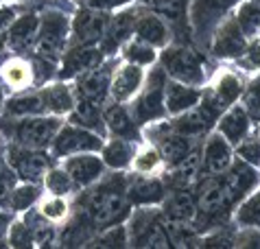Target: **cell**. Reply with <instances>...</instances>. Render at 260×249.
Segmentation results:
<instances>
[{"label":"cell","instance_id":"6da1fadb","mask_svg":"<svg viewBox=\"0 0 260 249\" xmlns=\"http://www.w3.org/2000/svg\"><path fill=\"white\" fill-rule=\"evenodd\" d=\"M125 188H127L125 175H112V177L103 175L81 197V210L77 212H81L96 232L118 225L132 214V203L127 199Z\"/></svg>","mask_w":260,"mask_h":249},{"label":"cell","instance_id":"7a4b0ae2","mask_svg":"<svg viewBox=\"0 0 260 249\" xmlns=\"http://www.w3.org/2000/svg\"><path fill=\"white\" fill-rule=\"evenodd\" d=\"M63 124L59 116L38 114L24 116V118H0V134L9 142H16L28 149H50L57 131Z\"/></svg>","mask_w":260,"mask_h":249},{"label":"cell","instance_id":"3957f363","mask_svg":"<svg viewBox=\"0 0 260 249\" xmlns=\"http://www.w3.org/2000/svg\"><path fill=\"white\" fill-rule=\"evenodd\" d=\"M160 68L173 81L204 87L208 81V61L197 48L186 44H166L160 53Z\"/></svg>","mask_w":260,"mask_h":249},{"label":"cell","instance_id":"277c9868","mask_svg":"<svg viewBox=\"0 0 260 249\" xmlns=\"http://www.w3.org/2000/svg\"><path fill=\"white\" fill-rule=\"evenodd\" d=\"M68 44H70V13L46 7L40 13L38 40H35L33 53L59 61L61 55L66 53Z\"/></svg>","mask_w":260,"mask_h":249},{"label":"cell","instance_id":"5b68a950","mask_svg":"<svg viewBox=\"0 0 260 249\" xmlns=\"http://www.w3.org/2000/svg\"><path fill=\"white\" fill-rule=\"evenodd\" d=\"M166 72L162 68H155L149 72V77H144V83L140 92L132 99V109L136 122L144 127V124L164 120L166 116V105H164V83H166Z\"/></svg>","mask_w":260,"mask_h":249},{"label":"cell","instance_id":"8992f818","mask_svg":"<svg viewBox=\"0 0 260 249\" xmlns=\"http://www.w3.org/2000/svg\"><path fill=\"white\" fill-rule=\"evenodd\" d=\"M241 3V0H190L188 20L194 35V42L199 46L210 44L214 28L230 16V11Z\"/></svg>","mask_w":260,"mask_h":249},{"label":"cell","instance_id":"52a82bcc","mask_svg":"<svg viewBox=\"0 0 260 249\" xmlns=\"http://www.w3.org/2000/svg\"><path fill=\"white\" fill-rule=\"evenodd\" d=\"M127 238L132 247H173L164 228V214L153 212L151 206H138L129 214Z\"/></svg>","mask_w":260,"mask_h":249},{"label":"cell","instance_id":"ba28073f","mask_svg":"<svg viewBox=\"0 0 260 249\" xmlns=\"http://www.w3.org/2000/svg\"><path fill=\"white\" fill-rule=\"evenodd\" d=\"M3 155L20 181H33V184H40L44 179L46 171L53 166L55 160L50 153H46V149H28L16 142L7 144Z\"/></svg>","mask_w":260,"mask_h":249},{"label":"cell","instance_id":"9c48e42d","mask_svg":"<svg viewBox=\"0 0 260 249\" xmlns=\"http://www.w3.org/2000/svg\"><path fill=\"white\" fill-rule=\"evenodd\" d=\"M103 140L105 138L96 131L68 122L61 124L59 131H57L55 140L50 144V155L55 160H63L68 155H77V153H99L101 146H103Z\"/></svg>","mask_w":260,"mask_h":249},{"label":"cell","instance_id":"30bf717a","mask_svg":"<svg viewBox=\"0 0 260 249\" xmlns=\"http://www.w3.org/2000/svg\"><path fill=\"white\" fill-rule=\"evenodd\" d=\"M118 61L114 57H105L96 68L83 72L81 77L75 79V97L79 101H90L101 107H105L107 99H110V85H112V75L116 70Z\"/></svg>","mask_w":260,"mask_h":249},{"label":"cell","instance_id":"8fae6325","mask_svg":"<svg viewBox=\"0 0 260 249\" xmlns=\"http://www.w3.org/2000/svg\"><path fill=\"white\" fill-rule=\"evenodd\" d=\"M110 11L75 9V18H70V44L68 46H99L110 24Z\"/></svg>","mask_w":260,"mask_h":249},{"label":"cell","instance_id":"7c38bea8","mask_svg":"<svg viewBox=\"0 0 260 249\" xmlns=\"http://www.w3.org/2000/svg\"><path fill=\"white\" fill-rule=\"evenodd\" d=\"M249 42L251 40H247V35L238 28L236 20L232 16H228L214 28L208 48H210V53L216 57V59L232 61V59H243L245 53H247Z\"/></svg>","mask_w":260,"mask_h":249},{"label":"cell","instance_id":"4fadbf2b","mask_svg":"<svg viewBox=\"0 0 260 249\" xmlns=\"http://www.w3.org/2000/svg\"><path fill=\"white\" fill-rule=\"evenodd\" d=\"M219 179H221V186L225 190L230 203L236 206V203L241 199H245L251 190L260 186V171L256 166L234 158L232 164L219 175Z\"/></svg>","mask_w":260,"mask_h":249},{"label":"cell","instance_id":"5bb4252c","mask_svg":"<svg viewBox=\"0 0 260 249\" xmlns=\"http://www.w3.org/2000/svg\"><path fill=\"white\" fill-rule=\"evenodd\" d=\"M105 57L107 55L101 50V46H68L57 66V79L72 81V79L81 77L83 72L96 68Z\"/></svg>","mask_w":260,"mask_h":249},{"label":"cell","instance_id":"9a60e30c","mask_svg":"<svg viewBox=\"0 0 260 249\" xmlns=\"http://www.w3.org/2000/svg\"><path fill=\"white\" fill-rule=\"evenodd\" d=\"M38 26H40V13L24 9L7 28V42L5 48L13 55H28L33 53L35 40H38Z\"/></svg>","mask_w":260,"mask_h":249},{"label":"cell","instance_id":"2e32d148","mask_svg":"<svg viewBox=\"0 0 260 249\" xmlns=\"http://www.w3.org/2000/svg\"><path fill=\"white\" fill-rule=\"evenodd\" d=\"M63 171L70 175L75 188H90L105 175V164L99 153H77L63 158Z\"/></svg>","mask_w":260,"mask_h":249},{"label":"cell","instance_id":"e0dca14e","mask_svg":"<svg viewBox=\"0 0 260 249\" xmlns=\"http://www.w3.org/2000/svg\"><path fill=\"white\" fill-rule=\"evenodd\" d=\"M201 155V175H221L234 160V146L223 138L219 131L206 136L199 149Z\"/></svg>","mask_w":260,"mask_h":249},{"label":"cell","instance_id":"ac0fdd59","mask_svg":"<svg viewBox=\"0 0 260 249\" xmlns=\"http://www.w3.org/2000/svg\"><path fill=\"white\" fill-rule=\"evenodd\" d=\"M138 11H140V7H127V9H120L110 18L107 31L99 44L101 50L107 57L120 50V46L129 38H134V24H136V18H138Z\"/></svg>","mask_w":260,"mask_h":249},{"label":"cell","instance_id":"d6986e66","mask_svg":"<svg viewBox=\"0 0 260 249\" xmlns=\"http://www.w3.org/2000/svg\"><path fill=\"white\" fill-rule=\"evenodd\" d=\"M144 70L138 64H118L112 75V85H110V99L114 103H129L136 94L140 92L144 83Z\"/></svg>","mask_w":260,"mask_h":249},{"label":"cell","instance_id":"ffe728a7","mask_svg":"<svg viewBox=\"0 0 260 249\" xmlns=\"http://www.w3.org/2000/svg\"><path fill=\"white\" fill-rule=\"evenodd\" d=\"M125 193L132 206H160L166 197V186L157 177L136 173L134 177L127 179Z\"/></svg>","mask_w":260,"mask_h":249},{"label":"cell","instance_id":"44dd1931","mask_svg":"<svg viewBox=\"0 0 260 249\" xmlns=\"http://www.w3.org/2000/svg\"><path fill=\"white\" fill-rule=\"evenodd\" d=\"M162 206V214L169 221L177 223H192L194 214H197V197L190 193L188 186H173L171 190H166Z\"/></svg>","mask_w":260,"mask_h":249},{"label":"cell","instance_id":"7402d4cb","mask_svg":"<svg viewBox=\"0 0 260 249\" xmlns=\"http://www.w3.org/2000/svg\"><path fill=\"white\" fill-rule=\"evenodd\" d=\"M0 79L9 92H24L35 85L33 66L26 55H9L0 59Z\"/></svg>","mask_w":260,"mask_h":249},{"label":"cell","instance_id":"603a6c76","mask_svg":"<svg viewBox=\"0 0 260 249\" xmlns=\"http://www.w3.org/2000/svg\"><path fill=\"white\" fill-rule=\"evenodd\" d=\"M134 38L147 42L155 48H164L171 42V26L166 24L164 18H160L157 13L142 5L134 24Z\"/></svg>","mask_w":260,"mask_h":249},{"label":"cell","instance_id":"cb8c5ba5","mask_svg":"<svg viewBox=\"0 0 260 249\" xmlns=\"http://www.w3.org/2000/svg\"><path fill=\"white\" fill-rule=\"evenodd\" d=\"M105 131L112 138H125V140L138 142L140 140V124L136 122L132 109L125 103H112L103 107Z\"/></svg>","mask_w":260,"mask_h":249},{"label":"cell","instance_id":"d4e9b609","mask_svg":"<svg viewBox=\"0 0 260 249\" xmlns=\"http://www.w3.org/2000/svg\"><path fill=\"white\" fill-rule=\"evenodd\" d=\"M243 87H245V81L241 79V75H236L232 70H223L216 75L214 83L208 87V90H204V94L221 112H225L230 105H234L236 101L241 99Z\"/></svg>","mask_w":260,"mask_h":249},{"label":"cell","instance_id":"484cf974","mask_svg":"<svg viewBox=\"0 0 260 249\" xmlns=\"http://www.w3.org/2000/svg\"><path fill=\"white\" fill-rule=\"evenodd\" d=\"M40 97L44 101V107H46V114H53V116H68L72 109H75L77 103V97H75V87H72L68 81H61L57 79L53 83H44L40 87Z\"/></svg>","mask_w":260,"mask_h":249},{"label":"cell","instance_id":"4316f807","mask_svg":"<svg viewBox=\"0 0 260 249\" xmlns=\"http://www.w3.org/2000/svg\"><path fill=\"white\" fill-rule=\"evenodd\" d=\"M251 118L247 116V112L243 109V105H230L225 112H223L219 118H216V124H214V129L219 131V134L225 138V140L236 146L241 140H245V138L249 136V131H251Z\"/></svg>","mask_w":260,"mask_h":249},{"label":"cell","instance_id":"83f0119b","mask_svg":"<svg viewBox=\"0 0 260 249\" xmlns=\"http://www.w3.org/2000/svg\"><path fill=\"white\" fill-rule=\"evenodd\" d=\"M204 90L194 85H186L173 79H166L164 83V105H166V114L169 116H177L188 112L190 107H194L201 101Z\"/></svg>","mask_w":260,"mask_h":249},{"label":"cell","instance_id":"f1b7e54d","mask_svg":"<svg viewBox=\"0 0 260 249\" xmlns=\"http://www.w3.org/2000/svg\"><path fill=\"white\" fill-rule=\"evenodd\" d=\"M197 146H199L197 140L186 138L182 134H175V131H171V129L157 140V151H160V155H162V164H166L169 168L179 164L190 151L197 149Z\"/></svg>","mask_w":260,"mask_h":249},{"label":"cell","instance_id":"f546056e","mask_svg":"<svg viewBox=\"0 0 260 249\" xmlns=\"http://www.w3.org/2000/svg\"><path fill=\"white\" fill-rule=\"evenodd\" d=\"M136 142L125 140V138H112V140L103 142L101 146V160H103L105 168H112V171H125V168L132 166L134 153H136Z\"/></svg>","mask_w":260,"mask_h":249},{"label":"cell","instance_id":"4dcf8cb0","mask_svg":"<svg viewBox=\"0 0 260 249\" xmlns=\"http://www.w3.org/2000/svg\"><path fill=\"white\" fill-rule=\"evenodd\" d=\"M38 114H46L40 90L16 92L11 99L5 101V107H3V116H7V118H24V116H38Z\"/></svg>","mask_w":260,"mask_h":249},{"label":"cell","instance_id":"1f68e13d","mask_svg":"<svg viewBox=\"0 0 260 249\" xmlns=\"http://www.w3.org/2000/svg\"><path fill=\"white\" fill-rule=\"evenodd\" d=\"M144 7L157 13L160 18H164L166 24L173 28H182L188 22L190 0H147Z\"/></svg>","mask_w":260,"mask_h":249},{"label":"cell","instance_id":"d6a6232c","mask_svg":"<svg viewBox=\"0 0 260 249\" xmlns=\"http://www.w3.org/2000/svg\"><path fill=\"white\" fill-rule=\"evenodd\" d=\"M72 124H79V127H85L90 131H96L105 138V120H103V107L96 103H90V101H79L75 103V109L68 114Z\"/></svg>","mask_w":260,"mask_h":249},{"label":"cell","instance_id":"836d02e7","mask_svg":"<svg viewBox=\"0 0 260 249\" xmlns=\"http://www.w3.org/2000/svg\"><path fill=\"white\" fill-rule=\"evenodd\" d=\"M238 28L247 35V40H256L260 33V5L256 0H241L232 13Z\"/></svg>","mask_w":260,"mask_h":249},{"label":"cell","instance_id":"e575fe53","mask_svg":"<svg viewBox=\"0 0 260 249\" xmlns=\"http://www.w3.org/2000/svg\"><path fill=\"white\" fill-rule=\"evenodd\" d=\"M120 55L122 59L129 64H138V66H153L157 61V48L151 44L142 42L138 38H129L125 44L120 46Z\"/></svg>","mask_w":260,"mask_h":249},{"label":"cell","instance_id":"d590c367","mask_svg":"<svg viewBox=\"0 0 260 249\" xmlns=\"http://www.w3.org/2000/svg\"><path fill=\"white\" fill-rule=\"evenodd\" d=\"M234 221L241 228H260V186L251 190L245 199L238 201Z\"/></svg>","mask_w":260,"mask_h":249},{"label":"cell","instance_id":"8d00e7d4","mask_svg":"<svg viewBox=\"0 0 260 249\" xmlns=\"http://www.w3.org/2000/svg\"><path fill=\"white\" fill-rule=\"evenodd\" d=\"M42 197V188L40 184L33 181H20L11 188L9 193V210L11 212H24L28 208H33Z\"/></svg>","mask_w":260,"mask_h":249},{"label":"cell","instance_id":"74e56055","mask_svg":"<svg viewBox=\"0 0 260 249\" xmlns=\"http://www.w3.org/2000/svg\"><path fill=\"white\" fill-rule=\"evenodd\" d=\"M42 181H44V188L48 190V195L68 197L77 190L75 184H72V179H70V175L63 171V166H50Z\"/></svg>","mask_w":260,"mask_h":249},{"label":"cell","instance_id":"f35d334b","mask_svg":"<svg viewBox=\"0 0 260 249\" xmlns=\"http://www.w3.org/2000/svg\"><path fill=\"white\" fill-rule=\"evenodd\" d=\"M132 166H134V171L140 175H153L157 168L162 166V155H160V151H157V146L147 144V146L136 149Z\"/></svg>","mask_w":260,"mask_h":249},{"label":"cell","instance_id":"ab89813d","mask_svg":"<svg viewBox=\"0 0 260 249\" xmlns=\"http://www.w3.org/2000/svg\"><path fill=\"white\" fill-rule=\"evenodd\" d=\"M40 214L46 219L50 223H59V221H66L68 214H70V203L66 201V197H57V195H50L46 199L40 201Z\"/></svg>","mask_w":260,"mask_h":249},{"label":"cell","instance_id":"60d3db41","mask_svg":"<svg viewBox=\"0 0 260 249\" xmlns=\"http://www.w3.org/2000/svg\"><path fill=\"white\" fill-rule=\"evenodd\" d=\"M127 245H129L127 228L122 223L101 230L90 243V247H127Z\"/></svg>","mask_w":260,"mask_h":249},{"label":"cell","instance_id":"b9f144b4","mask_svg":"<svg viewBox=\"0 0 260 249\" xmlns=\"http://www.w3.org/2000/svg\"><path fill=\"white\" fill-rule=\"evenodd\" d=\"M241 101H243V109L247 112L251 122H260V77L245 83Z\"/></svg>","mask_w":260,"mask_h":249},{"label":"cell","instance_id":"7bdbcfd3","mask_svg":"<svg viewBox=\"0 0 260 249\" xmlns=\"http://www.w3.org/2000/svg\"><path fill=\"white\" fill-rule=\"evenodd\" d=\"M31 66H33V79H35V85H44L48 81H53V79L57 77V66H59V61L55 59H48V57H42L38 53H33L31 57Z\"/></svg>","mask_w":260,"mask_h":249},{"label":"cell","instance_id":"ee69618b","mask_svg":"<svg viewBox=\"0 0 260 249\" xmlns=\"http://www.w3.org/2000/svg\"><path fill=\"white\" fill-rule=\"evenodd\" d=\"M26 9V3H0V53L5 50L7 42V28L20 13Z\"/></svg>","mask_w":260,"mask_h":249},{"label":"cell","instance_id":"f6af8a7d","mask_svg":"<svg viewBox=\"0 0 260 249\" xmlns=\"http://www.w3.org/2000/svg\"><path fill=\"white\" fill-rule=\"evenodd\" d=\"M7 245L9 247H33V230L20 219L16 221L13 219L9 225V232H7Z\"/></svg>","mask_w":260,"mask_h":249},{"label":"cell","instance_id":"bcb514c9","mask_svg":"<svg viewBox=\"0 0 260 249\" xmlns=\"http://www.w3.org/2000/svg\"><path fill=\"white\" fill-rule=\"evenodd\" d=\"M236 155H238V160H243V162L260 168V140L247 136L245 140L236 144Z\"/></svg>","mask_w":260,"mask_h":249},{"label":"cell","instance_id":"7dc6e473","mask_svg":"<svg viewBox=\"0 0 260 249\" xmlns=\"http://www.w3.org/2000/svg\"><path fill=\"white\" fill-rule=\"evenodd\" d=\"M201 247H234V232H228L225 228L214 230L199 240Z\"/></svg>","mask_w":260,"mask_h":249},{"label":"cell","instance_id":"c3c4849f","mask_svg":"<svg viewBox=\"0 0 260 249\" xmlns=\"http://www.w3.org/2000/svg\"><path fill=\"white\" fill-rule=\"evenodd\" d=\"M234 247L260 249V228H241L238 232H234Z\"/></svg>","mask_w":260,"mask_h":249},{"label":"cell","instance_id":"681fc988","mask_svg":"<svg viewBox=\"0 0 260 249\" xmlns=\"http://www.w3.org/2000/svg\"><path fill=\"white\" fill-rule=\"evenodd\" d=\"M132 0H85V5L92 9H101V11H114L120 7H127Z\"/></svg>","mask_w":260,"mask_h":249},{"label":"cell","instance_id":"f907efd6","mask_svg":"<svg viewBox=\"0 0 260 249\" xmlns=\"http://www.w3.org/2000/svg\"><path fill=\"white\" fill-rule=\"evenodd\" d=\"M13 221V212L9 208H0V247L7 245V232Z\"/></svg>","mask_w":260,"mask_h":249},{"label":"cell","instance_id":"816d5d0a","mask_svg":"<svg viewBox=\"0 0 260 249\" xmlns=\"http://www.w3.org/2000/svg\"><path fill=\"white\" fill-rule=\"evenodd\" d=\"M245 59L251 68H260V42L258 40H251L249 46H247V53H245Z\"/></svg>","mask_w":260,"mask_h":249},{"label":"cell","instance_id":"f5cc1de1","mask_svg":"<svg viewBox=\"0 0 260 249\" xmlns=\"http://www.w3.org/2000/svg\"><path fill=\"white\" fill-rule=\"evenodd\" d=\"M5 92H7V87H5V83H3V79H0V114H3V107H5Z\"/></svg>","mask_w":260,"mask_h":249},{"label":"cell","instance_id":"db71d44e","mask_svg":"<svg viewBox=\"0 0 260 249\" xmlns=\"http://www.w3.org/2000/svg\"><path fill=\"white\" fill-rule=\"evenodd\" d=\"M0 3H28V0H0Z\"/></svg>","mask_w":260,"mask_h":249},{"label":"cell","instance_id":"11a10c76","mask_svg":"<svg viewBox=\"0 0 260 249\" xmlns=\"http://www.w3.org/2000/svg\"><path fill=\"white\" fill-rule=\"evenodd\" d=\"M258 42H260V33H258Z\"/></svg>","mask_w":260,"mask_h":249},{"label":"cell","instance_id":"9f6ffc18","mask_svg":"<svg viewBox=\"0 0 260 249\" xmlns=\"http://www.w3.org/2000/svg\"><path fill=\"white\" fill-rule=\"evenodd\" d=\"M256 3H258V5H260V0H256Z\"/></svg>","mask_w":260,"mask_h":249}]
</instances>
